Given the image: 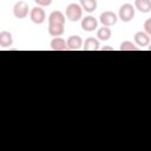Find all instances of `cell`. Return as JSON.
Returning a JSON list of instances; mask_svg holds the SVG:
<instances>
[{
    "mask_svg": "<svg viewBox=\"0 0 151 151\" xmlns=\"http://www.w3.org/2000/svg\"><path fill=\"white\" fill-rule=\"evenodd\" d=\"M65 13H66V17H67V19L70 21L76 22V21L80 20L81 17H83V8L78 4H70L66 7Z\"/></svg>",
    "mask_w": 151,
    "mask_h": 151,
    "instance_id": "cell-1",
    "label": "cell"
},
{
    "mask_svg": "<svg viewBox=\"0 0 151 151\" xmlns=\"http://www.w3.org/2000/svg\"><path fill=\"white\" fill-rule=\"evenodd\" d=\"M118 17L122 21L124 22H129L133 19L134 17V7L131 4H124L123 6H120L119 8V13Z\"/></svg>",
    "mask_w": 151,
    "mask_h": 151,
    "instance_id": "cell-2",
    "label": "cell"
},
{
    "mask_svg": "<svg viewBox=\"0 0 151 151\" xmlns=\"http://www.w3.org/2000/svg\"><path fill=\"white\" fill-rule=\"evenodd\" d=\"M28 11H29V7L26 1H18L13 7V14L18 19L26 18L28 15Z\"/></svg>",
    "mask_w": 151,
    "mask_h": 151,
    "instance_id": "cell-3",
    "label": "cell"
},
{
    "mask_svg": "<svg viewBox=\"0 0 151 151\" xmlns=\"http://www.w3.org/2000/svg\"><path fill=\"white\" fill-rule=\"evenodd\" d=\"M29 17H31V20L34 22V24H42L46 19V14H45V11L40 7V6H35L31 9V13H29Z\"/></svg>",
    "mask_w": 151,
    "mask_h": 151,
    "instance_id": "cell-4",
    "label": "cell"
},
{
    "mask_svg": "<svg viewBox=\"0 0 151 151\" xmlns=\"http://www.w3.org/2000/svg\"><path fill=\"white\" fill-rule=\"evenodd\" d=\"M99 20H100V22L103 24V26L110 27V26L116 25V22H117V20H118V17H117L116 13L110 12V11H106V12H104V13L100 14Z\"/></svg>",
    "mask_w": 151,
    "mask_h": 151,
    "instance_id": "cell-5",
    "label": "cell"
},
{
    "mask_svg": "<svg viewBox=\"0 0 151 151\" xmlns=\"http://www.w3.org/2000/svg\"><path fill=\"white\" fill-rule=\"evenodd\" d=\"M97 25H98V21L92 15H88V17H85L83 20H81V28L86 32H92L97 28Z\"/></svg>",
    "mask_w": 151,
    "mask_h": 151,
    "instance_id": "cell-6",
    "label": "cell"
},
{
    "mask_svg": "<svg viewBox=\"0 0 151 151\" xmlns=\"http://www.w3.org/2000/svg\"><path fill=\"white\" fill-rule=\"evenodd\" d=\"M133 38H134V42L140 47H145L150 44V35L145 32H142V31L137 32Z\"/></svg>",
    "mask_w": 151,
    "mask_h": 151,
    "instance_id": "cell-7",
    "label": "cell"
},
{
    "mask_svg": "<svg viewBox=\"0 0 151 151\" xmlns=\"http://www.w3.org/2000/svg\"><path fill=\"white\" fill-rule=\"evenodd\" d=\"M48 24L65 25V15L60 11H53L48 17Z\"/></svg>",
    "mask_w": 151,
    "mask_h": 151,
    "instance_id": "cell-8",
    "label": "cell"
},
{
    "mask_svg": "<svg viewBox=\"0 0 151 151\" xmlns=\"http://www.w3.org/2000/svg\"><path fill=\"white\" fill-rule=\"evenodd\" d=\"M66 45H67V48L68 50L77 51V50H79L83 46V40H81V38L79 35H71L67 39Z\"/></svg>",
    "mask_w": 151,
    "mask_h": 151,
    "instance_id": "cell-9",
    "label": "cell"
},
{
    "mask_svg": "<svg viewBox=\"0 0 151 151\" xmlns=\"http://www.w3.org/2000/svg\"><path fill=\"white\" fill-rule=\"evenodd\" d=\"M13 44V37L8 31L0 32V46L1 47H9Z\"/></svg>",
    "mask_w": 151,
    "mask_h": 151,
    "instance_id": "cell-10",
    "label": "cell"
},
{
    "mask_svg": "<svg viewBox=\"0 0 151 151\" xmlns=\"http://www.w3.org/2000/svg\"><path fill=\"white\" fill-rule=\"evenodd\" d=\"M136 8L142 13H149L151 11V0H134Z\"/></svg>",
    "mask_w": 151,
    "mask_h": 151,
    "instance_id": "cell-11",
    "label": "cell"
},
{
    "mask_svg": "<svg viewBox=\"0 0 151 151\" xmlns=\"http://www.w3.org/2000/svg\"><path fill=\"white\" fill-rule=\"evenodd\" d=\"M51 48L53 51H65V50H67V45L64 39L57 37L51 41Z\"/></svg>",
    "mask_w": 151,
    "mask_h": 151,
    "instance_id": "cell-12",
    "label": "cell"
},
{
    "mask_svg": "<svg viewBox=\"0 0 151 151\" xmlns=\"http://www.w3.org/2000/svg\"><path fill=\"white\" fill-rule=\"evenodd\" d=\"M83 48L85 51H97V50H99V41L96 38L90 37V38H87L85 40Z\"/></svg>",
    "mask_w": 151,
    "mask_h": 151,
    "instance_id": "cell-13",
    "label": "cell"
},
{
    "mask_svg": "<svg viewBox=\"0 0 151 151\" xmlns=\"http://www.w3.org/2000/svg\"><path fill=\"white\" fill-rule=\"evenodd\" d=\"M80 6L88 13H92L97 8V0H80Z\"/></svg>",
    "mask_w": 151,
    "mask_h": 151,
    "instance_id": "cell-14",
    "label": "cell"
},
{
    "mask_svg": "<svg viewBox=\"0 0 151 151\" xmlns=\"http://www.w3.org/2000/svg\"><path fill=\"white\" fill-rule=\"evenodd\" d=\"M64 25H54V24H48V33L52 37H60L64 33Z\"/></svg>",
    "mask_w": 151,
    "mask_h": 151,
    "instance_id": "cell-15",
    "label": "cell"
},
{
    "mask_svg": "<svg viewBox=\"0 0 151 151\" xmlns=\"http://www.w3.org/2000/svg\"><path fill=\"white\" fill-rule=\"evenodd\" d=\"M97 38H99L100 40L105 41V40H109L111 38V29L107 27V26H103L101 28L98 29L97 32Z\"/></svg>",
    "mask_w": 151,
    "mask_h": 151,
    "instance_id": "cell-16",
    "label": "cell"
},
{
    "mask_svg": "<svg viewBox=\"0 0 151 151\" xmlns=\"http://www.w3.org/2000/svg\"><path fill=\"white\" fill-rule=\"evenodd\" d=\"M120 51H137L138 47H136V45L131 41H123L120 44V47H119Z\"/></svg>",
    "mask_w": 151,
    "mask_h": 151,
    "instance_id": "cell-17",
    "label": "cell"
},
{
    "mask_svg": "<svg viewBox=\"0 0 151 151\" xmlns=\"http://www.w3.org/2000/svg\"><path fill=\"white\" fill-rule=\"evenodd\" d=\"M144 28H145V33L150 35L151 34V19H146V21L144 22Z\"/></svg>",
    "mask_w": 151,
    "mask_h": 151,
    "instance_id": "cell-18",
    "label": "cell"
},
{
    "mask_svg": "<svg viewBox=\"0 0 151 151\" xmlns=\"http://www.w3.org/2000/svg\"><path fill=\"white\" fill-rule=\"evenodd\" d=\"M35 4H38V6L40 7H44V6H50L52 0H34Z\"/></svg>",
    "mask_w": 151,
    "mask_h": 151,
    "instance_id": "cell-19",
    "label": "cell"
},
{
    "mask_svg": "<svg viewBox=\"0 0 151 151\" xmlns=\"http://www.w3.org/2000/svg\"><path fill=\"white\" fill-rule=\"evenodd\" d=\"M103 50H112V48H111L110 46H106V47H105V48H103Z\"/></svg>",
    "mask_w": 151,
    "mask_h": 151,
    "instance_id": "cell-20",
    "label": "cell"
}]
</instances>
